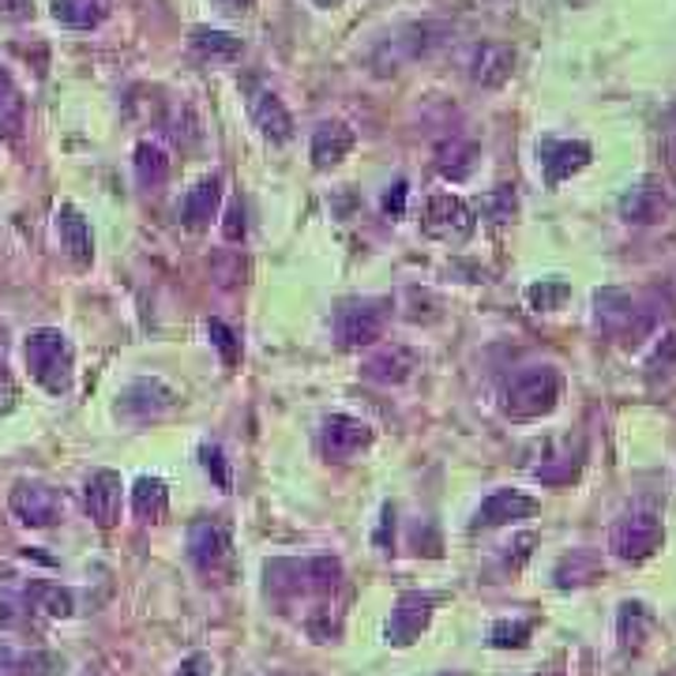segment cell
<instances>
[{
    "instance_id": "cell-37",
    "label": "cell",
    "mask_w": 676,
    "mask_h": 676,
    "mask_svg": "<svg viewBox=\"0 0 676 676\" xmlns=\"http://www.w3.org/2000/svg\"><path fill=\"white\" fill-rule=\"evenodd\" d=\"M26 598H15L12 590H0V632H12V628L23 624L26 617Z\"/></svg>"
},
{
    "instance_id": "cell-35",
    "label": "cell",
    "mask_w": 676,
    "mask_h": 676,
    "mask_svg": "<svg viewBox=\"0 0 676 676\" xmlns=\"http://www.w3.org/2000/svg\"><path fill=\"white\" fill-rule=\"evenodd\" d=\"M207 335H211L215 350L222 353L226 364L241 361V338H237V331H233L230 324H222V319H211V324H207Z\"/></svg>"
},
{
    "instance_id": "cell-42",
    "label": "cell",
    "mask_w": 676,
    "mask_h": 676,
    "mask_svg": "<svg viewBox=\"0 0 676 676\" xmlns=\"http://www.w3.org/2000/svg\"><path fill=\"white\" fill-rule=\"evenodd\" d=\"M391 545H395V508L383 504L380 530H377V549H380V553H391Z\"/></svg>"
},
{
    "instance_id": "cell-3",
    "label": "cell",
    "mask_w": 676,
    "mask_h": 676,
    "mask_svg": "<svg viewBox=\"0 0 676 676\" xmlns=\"http://www.w3.org/2000/svg\"><path fill=\"white\" fill-rule=\"evenodd\" d=\"M444 34H447V26L444 23H433V20L399 26V31L391 34L388 42H380V50L372 53V68H377L380 76H391V72L402 68V64L428 57V53H433L436 45L444 42Z\"/></svg>"
},
{
    "instance_id": "cell-8",
    "label": "cell",
    "mask_w": 676,
    "mask_h": 676,
    "mask_svg": "<svg viewBox=\"0 0 676 676\" xmlns=\"http://www.w3.org/2000/svg\"><path fill=\"white\" fill-rule=\"evenodd\" d=\"M8 504H12V515L23 526L34 530L57 526L64 519V497L53 486H42V481H20L8 497Z\"/></svg>"
},
{
    "instance_id": "cell-39",
    "label": "cell",
    "mask_w": 676,
    "mask_h": 676,
    "mask_svg": "<svg viewBox=\"0 0 676 676\" xmlns=\"http://www.w3.org/2000/svg\"><path fill=\"white\" fill-rule=\"evenodd\" d=\"M406 199H410V185H406V181H395V185L383 192V199H380L383 215H388V218H402V215H406Z\"/></svg>"
},
{
    "instance_id": "cell-19",
    "label": "cell",
    "mask_w": 676,
    "mask_h": 676,
    "mask_svg": "<svg viewBox=\"0 0 676 676\" xmlns=\"http://www.w3.org/2000/svg\"><path fill=\"white\" fill-rule=\"evenodd\" d=\"M57 237L64 255L76 268H90V260H95V237H90V222L72 204H64L57 211Z\"/></svg>"
},
{
    "instance_id": "cell-41",
    "label": "cell",
    "mask_w": 676,
    "mask_h": 676,
    "mask_svg": "<svg viewBox=\"0 0 676 676\" xmlns=\"http://www.w3.org/2000/svg\"><path fill=\"white\" fill-rule=\"evenodd\" d=\"M26 665V676H61L64 673V662L57 654H31L23 657Z\"/></svg>"
},
{
    "instance_id": "cell-13",
    "label": "cell",
    "mask_w": 676,
    "mask_h": 676,
    "mask_svg": "<svg viewBox=\"0 0 676 676\" xmlns=\"http://www.w3.org/2000/svg\"><path fill=\"white\" fill-rule=\"evenodd\" d=\"M188 556L199 571H215L230 556V526L222 519H199V523H192Z\"/></svg>"
},
{
    "instance_id": "cell-25",
    "label": "cell",
    "mask_w": 676,
    "mask_h": 676,
    "mask_svg": "<svg viewBox=\"0 0 676 676\" xmlns=\"http://www.w3.org/2000/svg\"><path fill=\"white\" fill-rule=\"evenodd\" d=\"M132 511L143 523H162L170 511V492L162 478H140L132 486Z\"/></svg>"
},
{
    "instance_id": "cell-7",
    "label": "cell",
    "mask_w": 676,
    "mask_h": 676,
    "mask_svg": "<svg viewBox=\"0 0 676 676\" xmlns=\"http://www.w3.org/2000/svg\"><path fill=\"white\" fill-rule=\"evenodd\" d=\"M422 226H425L428 237H436V241L462 244V241H470L478 218H473V211H470V204H466V199L451 196V192H440V196H428Z\"/></svg>"
},
{
    "instance_id": "cell-44",
    "label": "cell",
    "mask_w": 676,
    "mask_h": 676,
    "mask_svg": "<svg viewBox=\"0 0 676 676\" xmlns=\"http://www.w3.org/2000/svg\"><path fill=\"white\" fill-rule=\"evenodd\" d=\"M31 12H34V0H0V15H4V20L23 23V20H31Z\"/></svg>"
},
{
    "instance_id": "cell-20",
    "label": "cell",
    "mask_w": 676,
    "mask_h": 676,
    "mask_svg": "<svg viewBox=\"0 0 676 676\" xmlns=\"http://www.w3.org/2000/svg\"><path fill=\"white\" fill-rule=\"evenodd\" d=\"M353 132H350V124H342V121H324L313 132V148H308V154H313V166L316 170H335V166H342L346 159H350V151H353Z\"/></svg>"
},
{
    "instance_id": "cell-14",
    "label": "cell",
    "mask_w": 676,
    "mask_h": 676,
    "mask_svg": "<svg viewBox=\"0 0 676 676\" xmlns=\"http://www.w3.org/2000/svg\"><path fill=\"white\" fill-rule=\"evenodd\" d=\"M173 402H177V395L162 380H135L121 391L117 410L132 422H148V417H162L166 410H173Z\"/></svg>"
},
{
    "instance_id": "cell-31",
    "label": "cell",
    "mask_w": 676,
    "mask_h": 676,
    "mask_svg": "<svg viewBox=\"0 0 676 676\" xmlns=\"http://www.w3.org/2000/svg\"><path fill=\"white\" fill-rule=\"evenodd\" d=\"M568 297H571V286L564 279H542L526 290L530 308H537V313H556V308H564Z\"/></svg>"
},
{
    "instance_id": "cell-22",
    "label": "cell",
    "mask_w": 676,
    "mask_h": 676,
    "mask_svg": "<svg viewBox=\"0 0 676 676\" xmlns=\"http://www.w3.org/2000/svg\"><path fill=\"white\" fill-rule=\"evenodd\" d=\"M252 121L260 128L263 140H271V143L294 140V117H290L286 102H282L279 95H271V90H260V95L252 98Z\"/></svg>"
},
{
    "instance_id": "cell-11",
    "label": "cell",
    "mask_w": 676,
    "mask_h": 676,
    "mask_svg": "<svg viewBox=\"0 0 676 676\" xmlns=\"http://www.w3.org/2000/svg\"><path fill=\"white\" fill-rule=\"evenodd\" d=\"M590 143L582 140H542L537 143V162H542L545 185L556 188L560 181H568L571 173L590 166Z\"/></svg>"
},
{
    "instance_id": "cell-33",
    "label": "cell",
    "mask_w": 676,
    "mask_h": 676,
    "mask_svg": "<svg viewBox=\"0 0 676 676\" xmlns=\"http://www.w3.org/2000/svg\"><path fill=\"white\" fill-rule=\"evenodd\" d=\"M598 571V560L590 553H571L560 560L556 568V587H579V582H590V575Z\"/></svg>"
},
{
    "instance_id": "cell-17",
    "label": "cell",
    "mask_w": 676,
    "mask_h": 676,
    "mask_svg": "<svg viewBox=\"0 0 676 676\" xmlns=\"http://www.w3.org/2000/svg\"><path fill=\"white\" fill-rule=\"evenodd\" d=\"M218 199H222V177H218V173L196 181V185L185 192V199H181V222L196 233L207 230L218 215Z\"/></svg>"
},
{
    "instance_id": "cell-29",
    "label": "cell",
    "mask_w": 676,
    "mask_h": 676,
    "mask_svg": "<svg viewBox=\"0 0 676 676\" xmlns=\"http://www.w3.org/2000/svg\"><path fill=\"white\" fill-rule=\"evenodd\" d=\"M617 632H620V643L639 651V646H643L654 632L651 609H646L643 601H624V606H620V628H617Z\"/></svg>"
},
{
    "instance_id": "cell-47",
    "label": "cell",
    "mask_w": 676,
    "mask_h": 676,
    "mask_svg": "<svg viewBox=\"0 0 676 676\" xmlns=\"http://www.w3.org/2000/svg\"><path fill=\"white\" fill-rule=\"evenodd\" d=\"M673 361H676V335H669V338H665V346H662V350L654 353L651 369H669Z\"/></svg>"
},
{
    "instance_id": "cell-50",
    "label": "cell",
    "mask_w": 676,
    "mask_h": 676,
    "mask_svg": "<svg viewBox=\"0 0 676 676\" xmlns=\"http://www.w3.org/2000/svg\"><path fill=\"white\" fill-rule=\"evenodd\" d=\"M444 676H447V673H444Z\"/></svg>"
},
{
    "instance_id": "cell-27",
    "label": "cell",
    "mask_w": 676,
    "mask_h": 676,
    "mask_svg": "<svg viewBox=\"0 0 676 676\" xmlns=\"http://www.w3.org/2000/svg\"><path fill=\"white\" fill-rule=\"evenodd\" d=\"M135 181H140L143 188L154 192V188H162L170 181V154L159 148V143H151V140H143L140 148H135Z\"/></svg>"
},
{
    "instance_id": "cell-30",
    "label": "cell",
    "mask_w": 676,
    "mask_h": 676,
    "mask_svg": "<svg viewBox=\"0 0 676 676\" xmlns=\"http://www.w3.org/2000/svg\"><path fill=\"white\" fill-rule=\"evenodd\" d=\"M579 470H582V447H575V451L568 447L564 455L537 466V481H542V486H568V481L579 478Z\"/></svg>"
},
{
    "instance_id": "cell-40",
    "label": "cell",
    "mask_w": 676,
    "mask_h": 676,
    "mask_svg": "<svg viewBox=\"0 0 676 676\" xmlns=\"http://www.w3.org/2000/svg\"><path fill=\"white\" fill-rule=\"evenodd\" d=\"M244 230H249V222H244V207L241 199H233L230 207H226V218H222V237L226 241H244Z\"/></svg>"
},
{
    "instance_id": "cell-32",
    "label": "cell",
    "mask_w": 676,
    "mask_h": 676,
    "mask_svg": "<svg viewBox=\"0 0 676 676\" xmlns=\"http://www.w3.org/2000/svg\"><path fill=\"white\" fill-rule=\"evenodd\" d=\"M530 632H534V624L530 620H497V624L489 628V643L497 646V651H511V646H526L530 643Z\"/></svg>"
},
{
    "instance_id": "cell-26",
    "label": "cell",
    "mask_w": 676,
    "mask_h": 676,
    "mask_svg": "<svg viewBox=\"0 0 676 676\" xmlns=\"http://www.w3.org/2000/svg\"><path fill=\"white\" fill-rule=\"evenodd\" d=\"M478 159H481L478 143L451 140V143H444V148L436 151V170H440L447 181H466L473 170H478Z\"/></svg>"
},
{
    "instance_id": "cell-5",
    "label": "cell",
    "mask_w": 676,
    "mask_h": 676,
    "mask_svg": "<svg viewBox=\"0 0 676 676\" xmlns=\"http://www.w3.org/2000/svg\"><path fill=\"white\" fill-rule=\"evenodd\" d=\"M662 515L654 508H632L617 519L613 534H609V549L613 556L628 564H639L646 556H654L662 549Z\"/></svg>"
},
{
    "instance_id": "cell-49",
    "label": "cell",
    "mask_w": 676,
    "mask_h": 676,
    "mask_svg": "<svg viewBox=\"0 0 676 676\" xmlns=\"http://www.w3.org/2000/svg\"><path fill=\"white\" fill-rule=\"evenodd\" d=\"M313 4H319V8H338L342 0H313Z\"/></svg>"
},
{
    "instance_id": "cell-43",
    "label": "cell",
    "mask_w": 676,
    "mask_h": 676,
    "mask_svg": "<svg viewBox=\"0 0 676 676\" xmlns=\"http://www.w3.org/2000/svg\"><path fill=\"white\" fill-rule=\"evenodd\" d=\"M215 673V662L207 654H188L185 662L177 665V673L173 676H211Z\"/></svg>"
},
{
    "instance_id": "cell-4",
    "label": "cell",
    "mask_w": 676,
    "mask_h": 676,
    "mask_svg": "<svg viewBox=\"0 0 676 676\" xmlns=\"http://www.w3.org/2000/svg\"><path fill=\"white\" fill-rule=\"evenodd\" d=\"M388 301L383 297H350L338 305L335 313V335L342 350H361V346H372L383 338V327H388Z\"/></svg>"
},
{
    "instance_id": "cell-45",
    "label": "cell",
    "mask_w": 676,
    "mask_h": 676,
    "mask_svg": "<svg viewBox=\"0 0 676 676\" xmlns=\"http://www.w3.org/2000/svg\"><path fill=\"white\" fill-rule=\"evenodd\" d=\"M15 399H20V391H15V383L0 372V414H12L15 410Z\"/></svg>"
},
{
    "instance_id": "cell-15",
    "label": "cell",
    "mask_w": 676,
    "mask_h": 676,
    "mask_svg": "<svg viewBox=\"0 0 676 676\" xmlns=\"http://www.w3.org/2000/svg\"><path fill=\"white\" fill-rule=\"evenodd\" d=\"M665 211H669V199H665L662 185L651 181V177L628 185V192L620 196V218H624V222H632V226H651Z\"/></svg>"
},
{
    "instance_id": "cell-6",
    "label": "cell",
    "mask_w": 676,
    "mask_h": 676,
    "mask_svg": "<svg viewBox=\"0 0 676 676\" xmlns=\"http://www.w3.org/2000/svg\"><path fill=\"white\" fill-rule=\"evenodd\" d=\"M560 372L549 364H537V369H526L523 377H515L504 395V410L511 417H542L560 402Z\"/></svg>"
},
{
    "instance_id": "cell-23",
    "label": "cell",
    "mask_w": 676,
    "mask_h": 676,
    "mask_svg": "<svg viewBox=\"0 0 676 676\" xmlns=\"http://www.w3.org/2000/svg\"><path fill=\"white\" fill-rule=\"evenodd\" d=\"M192 53L196 57H204V61H211V64H230L237 61L244 53V42L237 39V34L230 31H211V26H199V31H192Z\"/></svg>"
},
{
    "instance_id": "cell-16",
    "label": "cell",
    "mask_w": 676,
    "mask_h": 676,
    "mask_svg": "<svg viewBox=\"0 0 676 676\" xmlns=\"http://www.w3.org/2000/svg\"><path fill=\"white\" fill-rule=\"evenodd\" d=\"M537 511V500L526 497L519 489H497L481 500L478 515H473V526H504V523H519V519H530Z\"/></svg>"
},
{
    "instance_id": "cell-9",
    "label": "cell",
    "mask_w": 676,
    "mask_h": 676,
    "mask_svg": "<svg viewBox=\"0 0 676 676\" xmlns=\"http://www.w3.org/2000/svg\"><path fill=\"white\" fill-rule=\"evenodd\" d=\"M433 609H436L433 593H422V590L402 593V598L395 601V609H391L388 628H383L388 643H391V646H414L417 639L425 635L428 620H433Z\"/></svg>"
},
{
    "instance_id": "cell-38",
    "label": "cell",
    "mask_w": 676,
    "mask_h": 676,
    "mask_svg": "<svg viewBox=\"0 0 676 676\" xmlns=\"http://www.w3.org/2000/svg\"><path fill=\"white\" fill-rule=\"evenodd\" d=\"M20 117V90H15L12 76L0 68V121H15Z\"/></svg>"
},
{
    "instance_id": "cell-18",
    "label": "cell",
    "mask_w": 676,
    "mask_h": 676,
    "mask_svg": "<svg viewBox=\"0 0 676 676\" xmlns=\"http://www.w3.org/2000/svg\"><path fill=\"white\" fill-rule=\"evenodd\" d=\"M414 369H417L414 350H406V346H383V350H377L361 364V377L372 383H383V388H395V383H406L414 377Z\"/></svg>"
},
{
    "instance_id": "cell-2",
    "label": "cell",
    "mask_w": 676,
    "mask_h": 676,
    "mask_svg": "<svg viewBox=\"0 0 676 676\" xmlns=\"http://www.w3.org/2000/svg\"><path fill=\"white\" fill-rule=\"evenodd\" d=\"M23 353H26L31 377L39 380L50 395L68 391L76 361H72V346H68V338H64V331H57V327H39V331L26 335Z\"/></svg>"
},
{
    "instance_id": "cell-36",
    "label": "cell",
    "mask_w": 676,
    "mask_h": 676,
    "mask_svg": "<svg viewBox=\"0 0 676 676\" xmlns=\"http://www.w3.org/2000/svg\"><path fill=\"white\" fill-rule=\"evenodd\" d=\"M515 211H519V204L511 188H497V192H489V196H481V215H486L489 222H508V218H515Z\"/></svg>"
},
{
    "instance_id": "cell-34",
    "label": "cell",
    "mask_w": 676,
    "mask_h": 676,
    "mask_svg": "<svg viewBox=\"0 0 676 676\" xmlns=\"http://www.w3.org/2000/svg\"><path fill=\"white\" fill-rule=\"evenodd\" d=\"M199 466L207 470V478L215 481L222 492L233 489V473H230V459H226V451L218 444H204L199 447Z\"/></svg>"
},
{
    "instance_id": "cell-12",
    "label": "cell",
    "mask_w": 676,
    "mask_h": 676,
    "mask_svg": "<svg viewBox=\"0 0 676 676\" xmlns=\"http://www.w3.org/2000/svg\"><path fill=\"white\" fill-rule=\"evenodd\" d=\"M121 497H124V481L117 470H95L84 486L87 511L102 530L117 526V519H121Z\"/></svg>"
},
{
    "instance_id": "cell-46",
    "label": "cell",
    "mask_w": 676,
    "mask_h": 676,
    "mask_svg": "<svg viewBox=\"0 0 676 676\" xmlns=\"http://www.w3.org/2000/svg\"><path fill=\"white\" fill-rule=\"evenodd\" d=\"M0 676H26L23 657H15L12 651H4V646H0Z\"/></svg>"
},
{
    "instance_id": "cell-24",
    "label": "cell",
    "mask_w": 676,
    "mask_h": 676,
    "mask_svg": "<svg viewBox=\"0 0 676 676\" xmlns=\"http://www.w3.org/2000/svg\"><path fill=\"white\" fill-rule=\"evenodd\" d=\"M113 0H53V20L72 31H95L109 15Z\"/></svg>"
},
{
    "instance_id": "cell-28",
    "label": "cell",
    "mask_w": 676,
    "mask_h": 676,
    "mask_svg": "<svg viewBox=\"0 0 676 676\" xmlns=\"http://www.w3.org/2000/svg\"><path fill=\"white\" fill-rule=\"evenodd\" d=\"M23 598H26V606L39 609V613H45V617L64 620V617L76 613V598H72L64 587H57V582H31Z\"/></svg>"
},
{
    "instance_id": "cell-48",
    "label": "cell",
    "mask_w": 676,
    "mask_h": 676,
    "mask_svg": "<svg viewBox=\"0 0 676 676\" xmlns=\"http://www.w3.org/2000/svg\"><path fill=\"white\" fill-rule=\"evenodd\" d=\"M215 4H222L226 12H244V8H249V0H215Z\"/></svg>"
},
{
    "instance_id": "cell-21",
    "label": "cell",
    "mask_w": 676,
    "mask_h": 676,
    "mask_svg": "<svg viewBox=\"0 0 676 676\" xmlns=\"http://www.w3.org/2000/svg\"><path fill=\"white\" fill-rule=\"evenodd\" d=\"M515 50L504 42H486L473 50V61H470V76L473 84L481 87H504L511 79V72H515Z\"/></svg>"
},
{
    "instance_id": "cell-1",
    "label": "cell",
    "mask_w": 676,
    "mask_h": 676,
    "mask_svg": "<svg viewBox=\"0 0 676 676\" xmlns=\"http://www.w3.org/2000/svg\"><path fill=\"white\" fill-rule=\"evenodd\" d=\"M342 582V564L331 556H305V560H271L268 590L279 598H305V593H331Z\"/></svg>"
},
{
    "instance_id": "cell-10",
    "label": "cell",
    "mask_w": 676,
    "mask_h": 676,
    "mask_svg": "<svg viewBox=\"0 0 676 676\" xmlns=\"http://www.w3.org/2000/svg\"><path fill=\"white\" fill-rule=\"evenodd\" d=\"M369 444H372L369 422H361L353 414H331L324 428H319V451H324L327 462H350Z\"/></svg>"
}]
</instances>
